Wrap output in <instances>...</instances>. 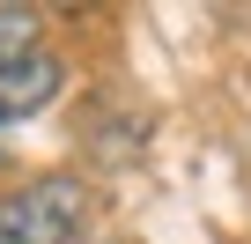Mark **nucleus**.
Segmentation results:
<instances>
[{"mask_svg":"<svg viewBox=\"0 0 251 244\" xmlns=\"http://www.w3.org/2000/svg\"><path fill=\"white\" fill-rule=\"evenodd\" d=\"M89 229V185L74 170H45L0 200V244H74Z\"/></svg>","mask_w":251,"mask_h":244,"instance_id":"obj_1","label":"nucleus"},{"mask_svg":"<svg viewBox=\"0 0 251 244\" xmlns=\"http://www.w3.org/2000/svg\"><path fill=\"white\" fill-rule=\"evenodd\" d=\"M59 89H67V59H59V52H45V45L15 52L8 67H0V126H8V118H30V111H45Z\"/></svg>","mask_w":251,"mask_h":244,"instance_id":"obj_2","label":"nucleus"},{"mask_svg":"<svg viewBox=\"0 0 251 244\" xmlns=\"http://www.w3.org/2000/svg\"><path fill=\"white\" fill-rule=\"evenodd\" d=\"M30 45H37V15L30 8H0V67L15 52H30Z\"/></svg>","mask_w":251,"mask_h":244,"instance_id":"obj_3","label":"nucleus"}]
</instances>
